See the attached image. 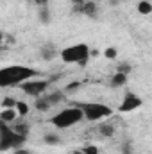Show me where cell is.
I'll use <instances>...</instances> for the list:
<instances>
[{
	"instance_id": "obj_2",
	"label": "cell",
	"mask_w": 152,
	"mask_h": 154,
	"mask_svg": "<svg viewBox=\"0 0 152 154\" xmlns=\"http://www.w3.org/2000/svg\"><path fill=\"white\" fill-rule=\"evenodd\" d=\"M27 142V136L18 134L7 122L0 120V151H14L23 147Z\"/></svg>"
},
{
	"instance_id": "obj_5",
	"label": "cell",
	"mask_w": 152,
	"mask_h": 154,
	"mask_svg": "<svg viewBox=\"0 0 152 154\" xmlns=\"http://www.w3.org/2000/svg\"><path fill=\"white\" fill-rule=\"evenodd\" d=\"M77 108H81L82 116L90 122H95V120L113 115V109L106 104H100V102H82V104H77Z\"/></svg>"
},
{
	"instance_id": "obj_10",
	"label": "cell",
	"mask_w": 152,
	"mask_h": 154,
	"mask_svg": "<svg viewBox=\"0 0 152 154\" xmlns=\"http://www.w3.org/2000/svg\"><path fill=\"white\" fill-rule=\"evenodd\" d=\"M125 82H127V75L122 74V72H116V74L111 77V82H109V84H111L113 88H122Z\"/></svg>"
},
{
	"instance_id": "obj_1",
	"label": "cell",
	"mask_w": 152,
	"mask_h": 154,
	"mask_svg": "<svg viewBox=\"0 0 152 154\" xmlns=\"http://www.w3.org/2000/svg\"><path fill=\"white\" fill-rule=\"evenodd\" d=\"M39 72L36 68L25 66V65H9L0 68V88H13L20 86L22 82L36 77Z\"/></svg>"
},
{
	"instance_id": "obj_19",
	"label": "cell",
	"mask_w": 152,
	"mask_h": 154,
	"mask_svg": "<svg viewBox=\"0 0 152 154\" xmlns=\"http://www.w3.org/2000/svg\"><path fill=\"white\" fill-rule=\"evenodd\" d=\"M14 106H16V100H14V99H11V97H5V99L2 100V108H4V109L14 108Z\"/></svg>"
},
{
	"instance_id": "obj_13",
	"label": "cell",
	"mask_w": 152,
	"mask_h": 154,
	"mask_svg": "<svg viewBox=\"0 0 152 154\" xmlns=\"http://www.w3.org/2000/svg\"><path fill=\"white\" fill-rule=\"evenodd\" d=\"M34 106H36V109H38V111H48V109H50V104H48V100L45 99V95L36 97V102H34Z\"/></svg>"
},
{
	"instance_id": "obj_20",
	"label": "cell",
	"mask_w": 152,
	"mask_h": 154,
	"mask_svg": "<svg viewBox=\"0 0 152 154\" xmlns=\"http://www.w3.org/2000/svg\"><path fill=\"white\" fill-rule=\"evenodd\" d=\"M39 18H41V22H43V23H48V20H50V14H48V11H47V7H45V5L39 9Z\"/></svg>"
},
{
	"instance_id": "obj_26",
	"label": "cell",
	"mask_w": 152,
	"mask_h": 154,
	"mask_svg": "<svg viewBox=\"0 0 152 154\" xmlns=\"http://www.w3.org/2000/svg\"><path fill=\"white\" fill-rule=\"evenodd\" d=\"M32 2H34L36 5H41V7H43V5H47V2H48V0H32Z\"/></svg>"
},
{
	"instance_id": "obj_21",
	"label": "cell",
	"mask_w": 152,
	"mask_h": 154,
	"mask_svg": "<svg viewBox=\"0 0 152 154\" xmlns=\"http://www.w3.org/2000/svg\"><path fill=\"white\" fill-rule=\"evenodd\" d=\"M116 54H118V52H116V48H114V47H108V48L104 50V56H106L108 59H114V57H116Z\"/></svg>"
},
{
	"instance_id": "obj_24",
	"label": "cell",
	"mask_w": 152,
	"mask_h": 154,
	"mask_svg": "<svg viewBox=\"0 0 152 154\" xmlns=\"http://www.w3.org/2000/svg\"><path fill=\"white\" fill-rule=\"evenodd\" d=\"M13 154H32L29 149H23V147H20V149H14L13 151Z\"/></svg>"
},
{
	"instance_id": "obj_7",
	"label": "cell",
	"mask_w": 152,
	"mask_h": 154,
	"mask_svg": "<svg viewBox=\"0 0 152 154\" xmlns=\"http://www.w3.org/2000/svg\"><path fill=\"white\" fill-rule=\"evenodd\" d=\"M143 104V100H141V97H138L136 93H132V91H127L125 95H123V99H122V104H120V113H129V111H134V109H138L140 106Z\"/></svg>"
},
{
	"instance_id": "obj_22",
	"label": "cell",
	"mask_w": 152,
	"mask_h": 154,
	"mask_svg": "<svg viewBox=\"0 0 152 154\" xmlns=\"http://www.w3.org/2000/svg\"><path fill=\"white\" fill-rule=\"evenodd\" d=\"M84 154H99V149L95 147V145H86L84 149H81Z\"/></svg>"
},
{
	"instance_id": "obj_12",
	"label": "cell",
	"mask_w": 152,
	"mask_h": 154,
	"mask_svg": "<svg viewBox=\"0 0 152 154\" xmlns=\"http://www.w3.org/2000/svg\"><path fill=\"white\" fill-rule=\"evenodd\" d=\"M138 13L143 14V16L150 14L152 13V4L149 2V0H141V2H138Z\"/></svg>"
},
{
	"instance_id": "obj_8",
	"label": "cell",
	"mask_w": 152,
	"mask_h": 154,
	"mask_svg": "<svg viewBox=\"0 0 152 154\" xmlns=\"http://www.w3.org/2000/svg\"><path fill=\"white\" fill-rule=\"evenodd\" d=\"M75 11L86 14L88 18H97V14H99V7L95 2H84L82 5H75Z\"/></svg>"
},
{
	"instance_id": "obj_17",
	"label": "cell",
	"mask_w": 152,
	"mask_h": 154,
	"mask_svg": "<svg viewBox=\"0 0 152 154\" xmlns=\"http://www.w3.org/2000/svg\"><path fill=\"white\" fill-rule=\"evenodd\" d=\"M14 109H16V113H18L20 116H25L27 113H29V104H27V102H23V100H16Z\"/></svg>"
},
{
	"instance_id": "obj_18",
	"label": "cell",
	"mask_w": 152,
	"mask_h": 154,
	"mask_svg": "<svg viewBox=\"0 0 152 154\" xmlns=\"http://www.w3.org/2000/svg\"><path fill=\"white\" fill-rule=\"evenodd\" d=\"M43 140H45L47 145H59V143H61V138H59L57 134H52V133H47V134L43 136Z\"/></svg>"
},
{
	"instance_id": "obj_27",
	"label": "cell",
	"mask_w": 152,
	"mask_h": 154,
	"mask_svg": "<svg viewBox=\"0 0 152 154\" xmlns=\"http://www.w3.org/2000/svg\"><path fill=\"white\" fill-rule=\"evenodd\" d=\"M72 2H74V4H75V5H82V4H84V2H86V0H72Z\"/></svg>"
},
{
	"instance_id": "obj_15",
	"label": "cell",
	"mask_w": 152,
	"mask_h": 154,
	"mask_svg": "<svg viewBox=\"0 0 152 154\" xmlns=\"http://www.w3.org/2000/svg\"><path fill=\"white\" fill-rule=\"evenodd\" d=\"M18 134H22V136H29V124H25V122H18V124H14V125H11Z\"/></svg>"
},
{
	"instance_id": "obj_23",
	"label": "cell",
	"mask_w": 152,
	"mask_h": 154,
	"mask_svg": "<svg viewBox=\"0 0 152 154\" xmlns=\"http://www.w3.org/2000/svg\"><path fill=\"white\" fill-rule=\"evenodd\" d=\"M118 72H122V74H125V75H127V74L131 72V65H127V63L120 65V66H118Z\"/></svg>"
},
{
	"instance_id": "obj_3",
	"label": "cell",
	"mask_w": 152,
	"mask_h": 154,
	"mask_svg": "<svg viewBox=\"0 0 152 154\" xmlns=\"http://www.w3.org/2000/svg\"><path fill=\"white\" fill-rule=\"evenodd\" d=\"M84 120V116H82V111H81V108H66V109H63V111H59L57 115L52 116V125L54 127H57V129H68V127H74L75 124L79 122H82Z\"/></svg>"
},
{
	"instance_id": "obj_14",
	"label": "cell",
	"mask_w": 152,
	"mask_h": 154,
	"mask_svg": "<svg viewBox=\"0 0 152 154\" xmlns=\"http://www.w3.org/2000/svg\"><path fill=\"white\" fill-rule=\"evenodd\" d=\"M56 54H57V52H56V48H54V47H50V45H47V47H43V48H41V57H43V59H47V61L54 59V57H56Z\"/></svg>"
},
{
	"instance_id": "obj_11",
	"label": "cell",
	"mask_w": 152,
	"mask_h": 154,
	"mask_svg": "<svg viewBox=\"0 0 152 154\" xmlns=\"http://www.w3.org/2000/svg\"><path fill=\"white\" fill-rule=\"evenodd\" d=\"M16 116H18L16 109H14V108H9V109H2V113H0V120L11 124L13 120H16Z\"/></svg>"
},
{
	"instance_id": "obj_16",
	"label": "cell",
	"mask_w": 152,
	"mask_h": 154,
	"mask_svg": "<svg viewBox=\"0 0 152 154\" xmlns=\"http://www.w3.org/2000/svg\"><path fill=\"white\" fill-rule=\"evenodd\" d=\"M99 131H100L102 136H113L114 127L111 125V124H108V122H102V124L99 125Z\"/></svg>"
},
{
	"instance_id": "obj_4",
	"label": "cell",
	"mask_w": 152,
	"mask_h": 154,
	"mask_svg": "<svg viewBox=\"0 0 152 154\" xmlns=\"http://www.w3.org/2000/svg\"><path fill=\"white\" fill-rule=\"evenodd\" d=\"M88 57H90V47L86 43H75L61 50V59L65 63H75L84 66L88 63Z\"/></svg>"
},
{
	"instance_id": "obj_25",
	"label": "cell",
	"mask_w": 152,
	"mask_h": 154,
	"mask_svg": "<svg viewBox=\"0 0 152 154\" xmlns=\"http://www.w3.org/2000/svg\"><path fill=\"white\" fill-rule=\"evenodd\" d=\"M79 86H81V82H72V84L66 86V90H75V88H79Z\"/></svg>"
},
{
	"instance_id": "obj_9",
	"label": "cell",
	"mask_w": 152,
	"mask_h": 154,
	"mask_svg": "<svg viewBox=\"0 0 152 154\" xmlns=\"http://www.w3.org/2000/svg\"><path fill=\"white\" fill-rule=\"evenodd\" d=\"M45 99L48 100L50 106H56V104H59V102L65 100V95H63V91H52V93H47Z\"/></svg>"
},
{
	"instance_id": "obj_28",
	"label": "cell",
	"mask_w": 152,
	"mask_h": 154,
	"mask_svg": "<svg viewBox=\"0 0 152 154\" xmlns=\"http://www.w3.org/2000/svg\"><path fill=\"white\" fill-rule=\"evenodd\" d=\"M72 154H84V152H82V151H74Z\"/></svg>"
},
{
	"instance_id": "obj_29",
	"label": "cell",
	"mask_w": 152,
	"mask_h": 154,
	"mask_svg": "<svg viewBox=\"0 0 152 154\" xmlns=\"http://www.w3.org/2000/svg\"><path fill=\"white\" fill-rule=\"evenodd\" d=\"M0 41H2V34H0Z\"/></svg>"
},
{
	"instance_id": "obj_6",
	"label": "cell",
	"mask_w": 152,
	"mask_h": 154,
	"mask_svg": "<svg viewBox=\"0 0 152 154\" xmlns=\"http://www.w3.org/2000/svg\"><path fill=\"white\" fill-rule=\"evenodd\" d=\"M48 84H50V81H45V79H29V81L22 82L20 88L23 93H27L31 97H41V95H45Z\"/></svg>"
}]
</instances>
